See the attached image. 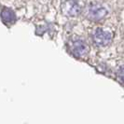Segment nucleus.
Masks as SVG:
<instances>
[{
    "mask_svg": "<svg viewBox=\"0 0 124 124\" xmlns=\"http://www.w3.org/2000/svg\"><path fill=\"white\" fill-rule=\"evenodd\" d=\"M93 42L98 46H106L111 42L112 34L111 32L104 30L103 28H96L93 35Z\"/></svg>",
    "mask_w": 124,
    "mask_h": 124,
    "instance_id": "1",
    "label": "nucleus"
},
{
    "mask_svg": "<svg viewBox=\"0 0 124 124\" xmlns=\"http://www.w3.org/2000/svg\"><path fill=\"white\" fill-rule=\"evenodd\" d=\"M62 11L66 16H78L81 12V7L77 0H66L62 3Z\"/></svg>",
    "mask_w": 124,
    "mask_h": 124,
    "instance_id": "2",
    "label": "nucleus"
},
{
    "mask_svg": "<svg viewBox=\"0 0 124 124\" xmlns=\"http://www.w3.org/2000/svg\"><path fill=\"white\" fill-rule=\"evenodd\" d=\"M89 50V46L82 40H76L72 45V52L77 57H82L86 55Z\"/></svg>",
    "mask_w": 124,
    "mask_h": 124,
    "instance_id": "4",
    "label": "nucleus"
},
{
    "mask_svg": "<svg viewBox=\"0 0 124 124\" xmlns=\"http://www.w3.org/2000/svg\"><path fill=\"white\" fill-rule=\"evenodd\" d=\"M1 17H2V20L8 23H11L16 20V16L14 12L9 8H4L3 11L1 12Z\"/></svg>",
    "mask_w": 124,
    "mask_h": 124,
    "instance_id": "5",
    "label": "nucleus"
},
{
    "mask_svg": "<svg viewBox=\"0 0 124 124\" xmlns=\"http://www.w3.org/2000/svg\"><path fill=\"white\" fill-rule=\"evenodd\" d=\"M107 14V10L106 8L102 6L99 3H92L89 8H88V16L89 18L94 20V21H98L103 19Z\"/></svg>",
    "mask_w": 124,
    "mask_h": 124,
    "instance_id": "3",
    "label": "nucleus"
}]
</instances>
